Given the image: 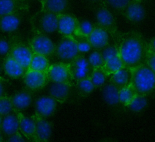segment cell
Returning a JSON list of instances; mask_svg holds the SVG:
<instances>
[{
    "instance_id": "1",
    "label": "cell",
    "mask_w": 155,
    "mask_h": 142,
    "mask_svg": "<svg viewBox=\"0 0 155 142\" xmlns=\"http://www.w3.org/2000/svg\"><path fill=\"white\" fill-rule=\"evenodd\" d=\"M124 67L130 69L145 63L147 41L141 33L131 30H118L112 37Z\"/></svg>"
},
{
    "instance_id": "2",
    "label": "cell",
    "mask_w": 155,
    "mask_h": 142,
    "mask_svg": "<svg viewBox=\"0 0 155 142\" xmlns=\"http://www.w3.org/2000/svg\"><path fill=\"white\" fill-rule=\"evenodd\" d=\"M130 84L139 95L148 96L155 90V73L148 67L142 63L130 69Z\"/></svg>"
},
{
    "instance_id": "3",
    "label": "cell",
    "mask_w": 155,
    "mask_h": 142,
    "mask_svg": "<svg viewBox=\"0 0 155 142\" xmlns=\"http://www.w3.org/2000/svg\"><path fill=\"white\" fill-rule=\"evenodd\" d=\"M29 21L33 32L47 35L58 31V15L40 10L32 15Z\"/></svg>"
},
{
    "instance_id": "4",
    "label": "cell",
    "mask_w": 155,
    "mask_h": 142,
    "mask_svg": "<svg viewBox=\"0 0 155 142\" xmlns=\"http://www.w3.org/2000/svg\"><path fill=\"white\" fill-rule=\"evenodd\" d=\"M33 35L28 42V45L33 53L41 55L47 58L54 55L56 44L45 34L33 32Z\"/></svg>"
},
{
    "instance_id": "5",
    "label": "cell",
    "mask_w": 155,
    "mask_h": 142,
    "mask_svg": "<svg viewBox=\"0 0 155 142\" xmlns=\"http://www.w3.org/2000/svg\"><path fill=\"white\" fill-rule=\"evenodd\" d=\"M79 54L73 36H62L56 44L54 55L62 62L69 63Z\"/></svg>"
},
{
    "instance_id": "6",
    "label": "cell",
    "mask_w": 155,
    "mask_h": 142,
    "mask_svg": "<svg viewBox=\"0 0 155 142\" xmlns=\"http://www.w3.org/2000/svg\"><path fill=\"white\" fill-rule=\"evenodd\" d=\"M8 55H10L24 69L27 70L33 56V52L28 45L25 44L21 40L20 36L16 34Z\"/></svg>"
},
{
    "instance_id": "7",
    "label": "cell",
    "mask_w": 155,
    "mask_h": 142,
    "mask_svg": "<svg viewBox=\"0 0 155 142\" xmlns=\"http://www.w3.org/2000/svg\"><path fill=\"white\" fill-rule=\"evenodd\" d=\"M96 24L104 29L112 37L119 30L115 15L104 4L96 7Z\"/></svg>"
},
{
    "instance_id": "8",
    "label": "cell",
    "mask_w": 155,
    "mask_h": 142,
    "mask_svg": "<svg viewBox=\"0 0 155 142\" xmlns=\"http://www.w3.org/2000/svg\"><path fill=\"white\" fill-rule=\"evenodd\" d=\"M68 63L73 81L76 82L90 76L92 68L88 59L82 54H79Z\"/></svg>"
},
{
    "instance_id": "9",
    "label": "cell",
    "mask_w": 155,
    "mask_h": 142,
    "mask_svg": "<svg viewBox=\"0 0 155 142\" xmlns=\"http://www.w3.org/2000/svg\"><path fill=\"white\" fill-rule=\"evenodd\" d=\"M45 73L49 82L74 83L70 75L68 63L61 61L51 64Z\"/></svg>"
},
{
    "instance_id": "10",
    "label": "cell",
    "mask_w": 155,
    "mask_h": 142,
    "mask_svg": "<svg viewBox=\"0 0 155 142\" xmlns=\"http://www.w3.org/2000/svg\"><path fill=\"white\" fill-rule=\"evenodd\" d=\"M22 80L25 87L31 91L41 90L49 82L45 72L30 69L25 71Z\"/></svg>"
},
{
    "instance_id": "11",
    "label": "cell",
    "mask_w": 155,
    "mask_h": 142,
    "mask_svg": "<svg viewBox=\"0 0 155 142\" xmlns=\"http://www.w3.org/2000/svg\"><path fill=\"white\" fill-rule=\"evenodd\" d=\"M35 126V137L33 140L41 142H49L53 130V124L47 118L35 113L31 116Z\"/></svg>"
},
{
    "instance_id": "12",
    "label": "cell",
    "mask_w": 155,
    "mask_h": 142,
    "mask_svg": "<svg viewBox=\"0 0 155 142\" xmlns=\"http://www.w3.org/2000/svg\"><path fill=\"white\" fill-rule=\"evenodd\" d=\"M26 12H18L0 16V32L15 33L21 24Z\"/></svg>"
},
{
    "instance_id": "13",
    "label": "cell",
    "mask_w": 155,
    "mask_h": 142,
    "mask_svg": "<svg viewBox=\"0 0 155 142\" xmlns=\"http://www.w3.org/2000/svg\"><path fill=\"white\" fill-rule=\"evenodd\" d=\"M129 22L136 24L145 18L146 10L143 3L133 0L126 7L122 15Z\"/></svg>"
},
{
    "instance_id": "14",
    "label": "cell",
    "mask_w": 155,
    "mask_h": 142,
    "mask_svg": "<svg viewBox=\"0 0 155 142\" xmlns=\"http://www.w3.org/2000/svg\"><path fill=\"white\" fill-rule=\"evenodd\" d=\"M74 83H52L48 89L49 96L58 103L63 104L69 98Z\"/></svg>"
},
{
    "instance_id": "15",
    "label": "cell",
    "mask_w": 155,
    "mask_h": 142,
    "mask_svg": "<svg viewBox=\"0 0 155 142\" xmlns=\"http://www.w3.org/2000/svg\"><path fill=\"white\" fill-rule=\"evenodd\" d=\"M87 39L92 49L101 51L109 45L110 36L104 29L95 24Z\"/></svg>"
},
{
    "instance_id": "16",
    "label": "cell",
    "mask_w": 155,
    "mask_h": 142,
    "mask_svg": "<svg viewBox=\"0 0 155 142\" xmlns=\"http://www.w3.org/2000/svg\"><path fill=\"white\" fill-rule=\"evenodd\" d=\"M57 103L50 96L39 97L35 103V113L41 117L47 118L55 112Z\"/></svg>"
},
{
    "instance_id": "17",
    "label": "cell",
    "mask_w": 155,
    "mask_h": 142,
    "mask_svg": "<svg viewBox=\"0 0 155 142\" xmlns=\"http://www.w3.org/2000/svg\"><path fill=\"white\" fill-rule=\"evenodd\" d=\"M78 22L79 20L70 14L58 15V32L62 36H73Z\"/></svg>"
},
{
    "instance_id": "18",
    "label": "cell",
    "mask_w": 155,
    "mask_h": 142,
    "mask_svg": "<svg viewBox=\"0 0 155 142\" xmlns=\"http://www.w3.org/2000/svg\"><path fill=\"white\" fill-rule=\"evenodd\" d=\"M29 8L27 0H0V16L18 12H27Z\"/></svg>"
},
{
    "instance_id": "19",
    "label": "cell",
    "mask_w": 155,
    "mask_h": 142,
    "mask_svg": "<svg viewBox=\"0 0 155 142\" xmlns=\"http://www.w3.org/2000/svg\"><path fill=\"white\" fill-rule=\"evenodd\" d=\"M19 120V131L28 141H33L35 137V126L31 117L25 116L21 111L13 109Z\"/></svg>"
},
{
    "instance_id": "20",
    "label": "cell",
    "mask_w": 155,
    "mask_h": 142,
    "mask_svg": "<svg viewBox=\"0 0 155 142\" xmlns=\"http://www.w3.org/2000/svg\"><path fill=\"white\" fill-rule=\"evenodd\" d=\"M26 70L10 55L3 58V71L8 77L13 79L22 78Z\"/></svg>"
},
{
    "instance_id": "21",
    "label": "cell",
    "mask_w": 155,
    "mask_h": 142,
    "mask_svg": "<svg viewBox=\"0 0 155 142\" xmlns=\"http://www.w3.org/2000/svg\"><path fill=\"white\" fill-rule=\"evenodd\" d=\"M10 98L13 109L19 111L28 108L33 101L31 91L28 89L16 92L10 96Z\"/></svg>"
},
{
    "instance_id": "22",
    "label": "cell",
    "mask_w": 155,
    "mask_h": 142,
    "mask_svg": "<svg viewBox=\"0 0 155 142\" xmlns=\"http://www.w3.org/2000/svg\"><path fill=\"white\" fill-rule=\"evenodd\" d=\"M41 10L56 15L66 13L69 7V0H43Z\"/></svg>"
},
{
    "instance_id": "23",
    "label": "cell",
    "mask_w": 155,
    "mask_h": 142,
    "mask_svg": "<svg viewBox=\"0 0 155 142\" xmlns=\"http://www.w3.org/2000/svg\"><path fill=\"white\" fill-rule=\"evenodd\" d=\"M1 130L7 137L19 131V120L14 112L3 117Z\"/></svg>"
},
{
    "instance_id": "24",
    "label": "cell",
    "mask_w": 155,
    "mask_h": 142,
    "mask_svg": "<svg viewBox=\"0 0 155 142\" xmlns=\"http://www.w3.org/2000/svg\"><path fill=\"white\" fill-rule=\"evenodd\" d=\"M101 93L104 101L110 106H116L119 103V89L110 82L104 84L101 87Z\"/></svg>"
},
{
    "instance_id": "25",
    "label": "cell",
    "mask_w": 155,
    "mask_h": 142,
    "mask_svg": "<svg viewBox=\"0 0 155 142\" xmlns=\"http://www.w3.org/2000/svg\"><path fill=\"white\" fill-rule=\"evenodd\" d=\"M131 72L130 70L125 67H123L116 72L110 76L111 83L120 89L130 83Z\"/></svg>"
},
{
    "instance_id": "26",
    "label": "cell",
    "mask_w": 155,
    "mask_h": 142,
    "mask_svg": "<svg viewBox=\"0 0 155 142\" xmlns=\"http://www.w3.org/2000/svg\"><path fill=\"white\" fill-rule=\"evenodd\" d=\"M74 84L77 94L82 98L88 96L96 89L92 83L90 76L74 82Z\"/></svg>"
},
{
    "instance_id": "27",
    "label": "cell",
    "mask_w": 155,
    "mask_h": 142,
    "mask_svg": "<svg viewBox=\"0 0 155 142\" xmlns=\"http://www.w3.org/2000/svg\"><path fill=\"white\" fill-rule=\"evenodd\" d=\"M50 64L48 58L33 53V56L28 69L46 72Z\"/></svg>"
},
{
    "instance_id": "28",
    "label": "cell",
    "mask_w": 155,
    "mask_h": 142,
    "mask_svg": "<svg viewBox=\"0 0 155 142\" xmlns=\"http://www.w3.org/2000/svg\"><path fill=\"white\" fill-rule=\"evenodd\" d=\"M123 67H124V64L120 58L119 55H118L105 61L101 67V69L108 77L118 71Z\"/></svg>"
},
{
    "instance_id": "29",
    "label": "cell",
    "mask_w": 155,
    "mask_h": 142,
    "mask_svg": "<svg viewBox=\"0 0 155 142\" xmlns=\"http://www.w3.org/2000/svg\"><path fill=\"white\" fill-rule=\"evenodd\" d=\"M133 0H103L104 4L114 14L122 15L124 11Z\"/></svg>"
},
{
    "instance_id": "30",
    "label": "cell",
    "mask_w": 155,
    "mask_h": 142,
    "mask_svg": "<svg viewBox=\"0 0 155 142\" xmlns=\"http://www.w3.org/2000/svg\"><path fill=\"white\" fill-rule=\"evenodd\" d=\"M135 89L130 83L129 84L119 89V103L127 107L137 95Z\"/></svg>"
},
{
    "instance_id": "31",
    "label": "cell",
    "mask_w": 155,
    "mask_h": 142,
    "mask_svg": "<svg viewBox=\"0 0 155 142\" xmlns=\"http://www.w3.org/2000/svg\"><path fill=\"white\" fill-rule=\"evenodd\" d=\"M148 103L147 96L137 94L127 107L134 113H140L147 108Z\"/></svg>"
},
{
    "instance_id": "32",
    "label": "cell",
    "mask_w": 155,
    "mask_h": 142,
    "mask_svg": "<svg viewBox=\"0 0 155 142\" xmlns=\"http://www.w3.org/2000/svg\"><path fill=\"white\" fill-rule=\"evenodd\" d=\"M16 35L15 33L8 35H0V57L4 58L9 54Z\"/></svg>"
},
{
    "instance_id": "33",
    "label": "cell",
    "mask_w": 155,
    "mask_h": 142,
    "mask_svg": "<svg viewBox=\"0 0 155 142\" xmlns=\"http://www.w3.org/2000/svg\"><path fill=\"white\" fill-rule=\"evenodd\" d=\"M93 27L94 24L88 21H79L74 32L73 36L87 38L92 31Z\"/></svg>"
},
{
    "instance_id": "34",
    "label": "cell",
    "mask_w": 155,
    "mask_h": 142,
    "mask_svg": "<svg viewBox=\"0 0 155 142\" xmlns=\"http://www.w3.org/2000/svg\"><path fill=\"white\" fill-rule=\"evenodd\" d=\"M107 77L101 67L93 69L90 75V78L96 89L101 88L105 83Z\"/></svg>"
},
{
    "instance_id": "35",
    "label": "cell",
    "mask_w": 155,
    "mask_h": 142,
    "mask_svg": "<svg viewBox=\"0 0 155 142\" xmlns=\"http://www.w3.org/2000/svg\"><path fill=\"white\" fill-rule=\"evenodd\" d=\"M13 112L10 96L5 95L0 97V115L2 117Z\"/></svg>"
},
{
    "instance_id": "36",
    "label": "cell",
    "mask_w": 155,
    "mask_h": 142,
    "mask_svg": "<svg viewBox=\"0 0 155 142\" xmlns=\"http://www.w3.org/2000/svg\"><path fill=\"white\" fill-rule=\"evenodd\" d=\"M88 61L93 69L97 67H101L104 64V59L102 58L101 51L94 50L88 56Z\"/></svg>"
},
{
    "instance_id": "37",
    "label": "cell",
    "mask_w": 155,
    "mask_h": 142,
    "mask_svg": "<svg viewBox=\"0 0 155 142\" xmlns=\"http://www.w3.org/2000/svg\"><path fill=\"white\" fill-rule=\"evenodd\" d=\"M73 37L76 41L78 49L80 54H82L84 53H87L90 50H91V49H92V47L89 41H88L87 38L77 37L74 36H73Z\"/></svg>"
},
{
    "instance_id": "38",
    "label": "cell",
    "mask_w": 155,
    "mask_h": 142,
    "mask_svg": "<svg viewBox=\"0 0 155 142\" xmlns=\"http://www.w3.org/2000/svg\"><path fill=\"white\" fill-rule=\"evenodd\" d=\"M101 52L104 59V62L108 59L114 58L119 55L118 50L116 46L114 44L108 45L102 50H101Z\"/></svg>"
},
{
    "instance_id": "39",
    "label": "cell",
    "mask_w": 155,
    "mask_h": 142,
    "mask_svg": "<svg viewBox=\"0 0 155 142\" xmlns=\"http://www.w3.org/2000/svg\"><path fill=\"white\" fill-rule=\"evenodd\" d=\"M145 63L147 64L155 73V53L151 52L147 50Z\"/></svg>"
},
{
    "instance_id": "40",
    "label": "cell",
    "mask_w": 155,
    "mask_h": 142,
    "mask_svg": "<svg viewBox=\"0 0 155 142\" xmlns=\"http://www.w3.org/2000/svg\"><path fill=\"white\" fill-rule=\"evenodd\" d=\"M4 142H26L23 137L22 134L20 131L8 137V138L4 140Z\"/></svg>"
},
{
    "instance_id": "41",
    "label": "cell",
    "mask_w": 155,
    "mask_h": 142,
    "mask_svg": "<svg viewBox=\"0 0 155 142\" xmlns=\"http://www.w3.org/2000/svg\"><path fill=\"white\" fill-rule=\"evenodd\" d=\"M9 84V81L5 79L2 76H0V97L7 95L6 90Z\"/></svg>"
},
{
    "instance_id": "42",
    "label": "cell",
    "mask_w": 155,
    "mask_h": 142,
    "mask_svg": "<svg viewBox=\"0 0 155 142\" xmlns=\"http://www.w3.org/2000/svg\"><path fill=\"white\" fill-rule=\"evenodd\" d=\"M147 50L151 52L155 53V37L147 41Z\"/></svg>"
},
{
    "instance_id": "43",
    "label": "cell",
    "mask_w": 155,
    "mask_h": 142,
    "mask_svg": "<svg viewBox=\"0 0 155 142\" xmlns=\"http://www.w3.org/2000/svg\"><path fill=\"white\" fill-rule=\"evenodd\" d=\"M87 1L91 4H95L96 7H97L101 4H102L103 2V0H87Z\"/></svg>"
},
{
    "instance_id": "44",
    "label": "cell",
    "mask_w": 155,
    "mask_h": 142,
    "mask_svg": "<svg viewBox=\"0 0 155 142\" xmlns=\"http://www.w3.org/2000/svg\"><path fill=\"white\" fill-rule=\"evenodd\" d=\"M99 142H117L114 138L110 137H106L101 140Z\"/></svg>"
},
{
    "instance_id": "45",
    "label": "cell",
    "mask_w": 155,
    "mask_h": 142,
    "mask_svg": "<svg viewBox=\"0 0 155 142\" xmlns=\"http://www.w3.org/2000/svg\"><path fill=\"white\" fill-rule=\"evenodd\" d=\"M2 71H3V58H1L0 57V76H1Z\"/></svg>"
},
{
    "instance_id": "46",
    "label": "cell",
    "mask_w": 155,
    "mask_h": 142,
    "mask_svg": "<svg viewBox=\"0 0 155 142\" xmlns=\"http://www.w3.org/2000/svg\"><path fill=\"white\" fill-rule=\"evenodd\" d=\"M4 141V138H3V134L0 129V142H3Z\"/></svg>"
},
{
    "instance_id": "47",
    "label": "cell",
    "mask_w": 155,
    "mask_h": 142,
    "mask_svg": "<svg viewBox=\"0 0 155 142\" xmlns=\"http://www.w3.org/2000/svg\"><path fill=\"white\" fill-rule=\"evenodd\" d=\"M2 118L3 117L1 116L0 115V129H1V124H2Z\"/></svg>"
},
{
    "instance_id": "48",
    "label": "cell",
    "mask_w": 155,
    "mask_h": 142,
    "mask_svg": "<svg viewBox=\"0 0 155 142\" xmlns=\"http://www.w3.org/2000/svg\"><path fill=\"white\" fill-rule=\"evenodd\" d=\"M135 1H139L140 2H142V3H143L146 0H135Z\"/></svg>"
},
{
    "instance_id": "49",
    "label": "cell",
    "mask_w": 155,
    "mask_h": 142,
    "mask_svg": "<svg viewBox=\"0 0 155 142\" xmlns=\"http://www.w3.org/2000/svg\"><path fill=\"white\" fill-rule=\"evenodd\" d=\"M34 142H41V141H35Z\"/></svg>"
},
{
    "instance_id": "50",
    "label": "cell",
    "mask_w": 155,
    "mask_h": 142,
    "mask_svg": "<svg viewBox=\"0 0 155 142\" xmlns=\"http://www.w3.org/2000/svg\"><path fill=\"white\" fill-rule=\"evenodd\" d=\"M38 1H39L41 2V1H43V0H38Z\"/></svg>"
},
{
    "instance_id": "51",
    "label": "cell",
    "mask_w": 155,
    "mask_h": 142,
    "mask_svg": "<svg viewBox=\"0 0 155 142\" xmlns=\"http://www.w3.org/2000/svg\"><path fill=\"white\" fill-rule=\"evenodd\" d=\"M27 142H28V141H27Z\"/></svg>"
},
{
    "instance_id": "52",
    "label": "cell",
    "mask_w": 155,
    "mask_h": 142,
    "mask_svg": "<svg viewBox=\"0 0 155 142\" xmlns=\"http://www.w3.org/2000/svg\"><path fill=\"white\" fill-rule=\"evenodd\" d=\"M3 142H4V141H3Z\"/></svg>"
}]
</instances>
